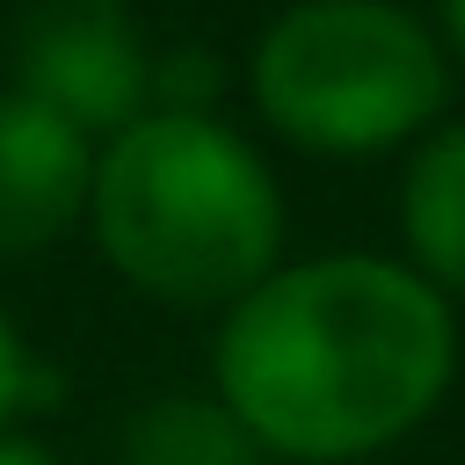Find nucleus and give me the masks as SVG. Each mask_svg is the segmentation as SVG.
<instances>
[{
	"instance_id": "obj_1",
	"label": "nucleus",
	"mask_w": 465,
	"mask_h": 465,
	"mask_svg": "<svg viewBox=\"0 0 465 465\" xmlns=\"http://www.w3.org/2000/svg\"><path fill=\"white\" fill-rule=\"evenodd\" d=\"M458 305L400 254H283L211 327V392L269 465H371L458 385Z\"/></svg>"
},
{
	"instance_id": "obj_2",
	"label": "nucleus",
	"mask_w": 465,
	"mask_h": 465,
	"mask_svg": "<svg viewBox=\"0 0 465 465\" xmlns=\"http://www.w3.org/2000/svg\"><path fill=\"white\" fill-rule=\"evenodd\" d=\"M80 232L138 298L218 320L283 262L291 211L269 153L240 124L145 109L94 145Z\"/></svg>"
},
{
	"instance_id": "obj_3",
	"label": "nucleus",
	"mask_w": 465,
	"mask_h": 465,
	"mask_svg": "<svg viewBox=\"0 0 465 465\" xmlns=\"http://www.w3.org/2000/svg\"><path fill=\"white\" fill-rule=\"evenodd\" d=\"M262 131L305 160H385L421 145L458 94V65L407 0H283L240 65Z\"/></svg>"
},
{
	"instance_id": "obj_4",
	"label": "nucleus",
	"mask_w": 465,
	"mask_h": 465,
	"mask_svg": "<svg viewBox=\"0 0 465 465\" xmlns=\"http://www.w3.org/2000/svg\"><path fill=\"white\" fill-rule=\"evenodd\" d=\"M7 87L102 145L153 109V44L131 0H29L7 36Z\"/></svg>"
},
{
	"instance_id": "obj_5",
	"label": "nucleus",
	"mask_w": 465,
	"mask_h": 465,
	"mask_svg": "<svg viewBox=\"0 0 465 465\" xmlns=\"http://www.w3.org/2000/svg\"><path fill=\"white\" fill-rule=\"evenodd\" d=\"M94 138L58 109L0 87V269H29L87 225Z\"/></svg>"
},
{
	"instance_id": "obj_6",
	"label": "nucleus",
	"mask_w": 465,
	"mask_h": 465,
	"mask_svg": "<svg viewBox=\"0 0 465 465\" xmlns=\"http://www.w3.org/2000/svg\"><path fill=\"white\" fill-rule=\"evenodd\" d=\"M400 262L436 283L450 305L465 298V116H443L400 167Z\"/></svg>"
},
{
	"instance_id": "obj_7",
	"label": "nucleus",
	"mask_w": 465,
	"mask_h": 465,
	"mask_svg": "<svg viewBox=\"0 0 465 465\" xmlns=\"http://www.w3.org/2000/svg\"><path fill=\"white\" fill-rule=\"evenodd\" d=\"M109 465H269L218 392H145L109 436Z\"/></svg>"
},
{
	"instance_id": "obj_8",
	"label": "nucleus",
	"mask_w": 465,
	"mask_h": 465,
	"mask_svg": "<svg viewBox=\"0 0 465 465\" xmlns=\"http://www.w3.org/2000/svg\"><path fill=\"white\" fill-rule=\"evenodd\" d=\"M51 400H65V371L51 356H36L29 334L15 327V312L0 305V436L7 429H29Z\"/></svg>"
},
{
	"instance_id": "obj_9",
	"label": "nucleus",
	"mask_w": 465,
	"mask_h": 465,
	"mask_svg": "<svg viewBox=\"0 0 465 465\" xmlns=\"http://www.w3.org/2000/svg\"><path fill=\"white\" fill-rule=\"evenodd\" d=\"M225 94V58L203 44H174L153 51V109H182V116H218Z\"/></svg>"
},
{
	"instance_id": "obj_10",
	"label": "nucleus",
	"mask_w": 465,
	"mask_h": 465,
	"mask_svg": "<svg viewBox=\"0 0 465 465\" xmlns=\"http://www.w3.org/2000/svg\"><path fill=\"white\" fill-rule=\"evenodd\" d=\"M429 29H436L443 58L465 73V0H436V7H429Z\"/></svg>"
},
{
	"instance_id": "obj_11",
	"label": "nucleus",
	"mask_w": 465,
	"mask_h": 465,
	"mask_svg": "<svg viewBox=\"0 0 465 465\" xmlns=\"http://www.w3.org/2000/svg\"><path fill=\"white\" fill-rule=\"evenodd\" d=\"M0 465H65V458H58L36 429H7V436H0Z\"/></svg>"
}]
</instances>
